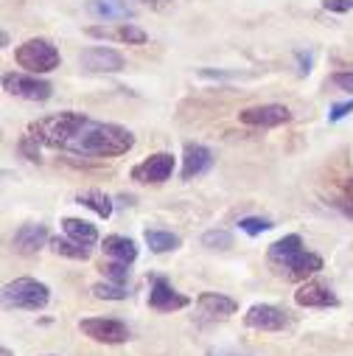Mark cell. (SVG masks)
<instances>
[{
  "label": "cell",
  "mask_w": 353,
  "mask_h": 356,
  "mask_svg": "<svg viewBox=\"0 0 353 356\" xmlns=\"http://www.w3.org/2000/svg\"><path fill=\"white\" fill-rule=\"evenodd\" d=\"M132 146H135V135L126 127L87 121L65 149L81 157H118V154H126Z\"/></svg>",
  "instance_id": "cell-1"
},
{
  "label": "cell",
  "mask_w": 353,
  "mask_h": 356,
  "mask_svg": "<svg viewBox=\"0 0 353 356\" xmlns=\"http://www.w3.org/2000/svg\"><path fill=\"white\" fill-rule=\"evenodd\" d=\"M84 124H87V115L67 110V113H54V115L37 118V121L28 127V132H31L42 146H48V149H65V146L73 140V135H76Z\"/></svg>",
  "instance_id": "cell-2"
},
{
  "label": "cell",
  "mask_w": 353,
  "mask_h": 356,
  "mask_svg": "<svg viewBox=\"0 0 353 356\" xmlns=\"http://www.w3.org/2000/svg\"><path fill=\"white\" fill-rule=\"evenodd\" d=\"M3 300H6V306H15V309L40 312L51 300V289L34 278H17L3 286Z\"/></svg>",
  "instance_id": "cell-3"
},
{
  "label": "cell",
  "mask_w": 353,
  "mask_h": 356,
  "mask_svg": "<svg viewBox=\"0 0 353 356\" xmlns=\"http://www.w3.org/2000/svg\"><path fill=\"white\" fill-rule=\"evenodd\" d=\"M15 59H17V65L20 67H26L28 73H51V70H56L59 67V62H62V56H59V51L54 48V42H48V40H28V42H23L17 51H15Z\"/></svg>",
  "instance_id": "cell-4"
},
{
  "label": "cell",
  "mask_w": 353,
  "mask_h": 356,
  "mask_svg": "<svg viewBox=\"0 0 353 356\" xmlns=\"http://www.w3.org/2000/svg\"><path fill=\"white\" fill-rule=\"evenodd\" d=\"M3 87H6V93L17 96V99H26V102H48L54 96L51 81L40 79L34 73H6Z\"/></svg>",
  "instance_id": "cell-5"
},
{
  "label": "cell",
  "mask_w": 353,
  "mask_h": 356,
  "mask_svg": "<svg viewBox=\"0 0 353 356\" xmlns=\"http://www.w3.org/2000/svg\"><path fill=\"white\" fill-rule=\"evenodd\" d=\"M79 331L84 337H90L93 342H104V345H121L129 339L126 323L113 320V317H84L79 323Z\"/></svg>",
  "instance_id": "cell-6"
},
{
  "label": "cell",
  "mask_w": 353,
  "mask_h": 356,
  "mask_svg": "<svg viewBox=\"0 0 353 356\" xmlns=\"http://www.w3.org/2000/svg\"><path fill=\"white\" fill-rule=\"evenodd\" d=\"M171 174H174V157L168 152H157L132 168V180H138L143 186H160Z\"/></svg>",
  "instance_id": "cell-7"
},
{
  "label": "cell",
  "mask_w": 353,
  "mask_h": 356,
  "mask_svg": "<svg viewBox=\"0 0 353 356\" xmlns=\"http://www.w3.org/2000/svg\"><path fill=\"white\" fill-rule=\"evenodd\" d=\"M238 121L247 124V127L272 129V127L289 124V121H292V113H289V107H284V104H261V107H249V110L238 113Z\"/></svg>",
  "instance_id": "cell-8"
},
{
  "label": "cell",
  "mask_w": 353,
  "mask_h": 356,
  "mask_svg": "<svg viewBox=\"0 0 353 356\" xmlns=\"http://www.w3.org/2000/svg\"><path fill=\"white\" fill-rule=\"evenodd\" d=\"M79 65L87 73H118L124 70V56L113 48H87L79 54Z\"/></svg>",
  "instance_id": "cell-9"
},
{
  "label": "cell",
  "mask_w": 353,
  "mask_h": 356,
  "mask_svg": "<svg viewBox=\"0 0 353 356\" xmlns=\"http://www.w3.org/2000/svg\"><path fill=\"white\" fill-rule=\"evenodd\" d=\"M247 328H258V331H281L289 325V317L284 309L270 306V303H258L244 314Z\"/></svg>",
  "instance_id": "cell-10"
},
{
  "label": "cell",
  "mask_w": 353,
  "mask_h": 356,
  "mask_svg": "<svg viewBox=\"0 0 353 356\" xmlns=\"http://www.w3.org/2000/svg\"><path fill=\"white\" fill-rule=\"evenodd\" d=\"M149 306L154 312H180V309L191 306V298L180 295L165 278H154L151 292H149Z\"/></svg>",
  "instance_id": "cell-11"
},
{
  "label": "cell",
  "mask_w": 353,
  "mask_h": 356,
  "mask_svg": "<svg viewBox=\"0 0 353 356\" xmlns=\"http://www.w3.org/2000/svg\"><path fill=\"white\" fill-rule=\"evenodd\" d=\"M87 37H99V40H115V42H126V45H143L149 40V34L132 23H118V26H87L84 29Z\"/></svg>",
  "instance_id": "cell-12"
},
{
  "label": "cell",
  "mask_w": 353,
  "mask_h": 356,
  "mask_svg": "<svg viewBox=\"0 0 353 356\" xmlns=\"http://www.w3.org/2000/svg\"><path fill=\"white\" fill-rule=\"evenodd\" d=\"M281 270H286V278H289V281H306V278H311V275H317V273L322 270V258L314 255V252L300 250V252L289 255V258L281 264Z\"/></svg>",
  "instance_id": "cell-13"
},
{
  "label": "cell",
  "mask_w": 353,
  "mask_h": 356,
  "mask_svg": "<svg viewBox=\"0 0 353 356\" xmlns=\"http://www.w3.org/2000/svg\"><path fill=\"white\" fill-rule=\"evenodd\" d=\"M45 244H51L45 225H23V227L15 233V238H12V247H15V252H20V255H37Z\"/></svg>",
  "instance_id": "cell-14"
},
{
  "label": "cell",
  "mask_w": 353,
  "mask_h": 356,
  "mask_svg": "<svg viewBox=\"0 0 353 356\" xmlns=\"http://www.w3.org/2000/svg\"><path fill=\"white\" fill-rule=\"evenodd\" d=\"M295 303L303 309H328V306H339V298L328 286H322L317 281H306L295 292Z\"/></svg>",
  "instance_id": "cell-15"
},
{
  "label": "cell",
  "mask_w": 353,
  "mask_h": 356,
  "mask_svg": "<svg viewBox=\"0 0 353 356\" xmlns=\"http://www.w3.org/2000/svg\"><path fill=\"white\" fill-rule=\"evenodd\" d=\"M213 165V154L208 146L202 143H186V154H183V180H194V177L205 174Z\"/></svg>",
  "instance_id": "cell-16"
},
{
  "label": "cell",
  "mask_w": 353,
  "mask_h": 356,
  "mask_svg": "<svg viewBox=\"0 0 353 356\" xmlns=\"http://www.w3.org/2000/svg\"><path fill=\"white\" fill-rule=\"evenodd\" d=\"M87 12L99 20H132L135 6L126 0H87Z\"/></svg>",
  "instance_id": "cell-17"
},
{
  "label": "cell",
  "mask_w": 353,
  "mask_h": 356,
  "mask_svg": "<svg viewBox=\"0 0 353 356\" xmlns=\"http://www.w3.org/2000/svg\"><path fill=\"white\" fill-rule=\"evenodd\" d=\"M197 306L202 314H211V317H230L238 312V303L227 295H219V292H202L197 298Z\"/></svg>",
  "instance_id": "cell-18"
},
{
  "label": "cell",
  "mask_w": 353,
  "mask_h": 356,
  "mask_svg": "<svg viewBox=\"0 0 353 356\" xmlns=\"http://www.w3.org/2000/svg\"><path fill=\"white\" fill-rule=\"evenodd\" d=\"M101 247H104V252H107L110 258L124 261V264H132V261L138 258V244H135L132 238H126V236H107Z\"/></svg>",
  "instance_id": "cell-19"
},
{
  "label": "cell",
  "mask_w": 353,
  "mask_h": 356,
  "mask_svg": "<svg viewBox=\"0 0 353 356\" xmlns=\"http://www.w3.org/2000/svg\"><path fill=\"white\" fill-rule=\"evenodd\" d=\"M62 230H65V236H70L73 241H79L84 247H93L99 241V230L84 219H62Z\"/></svg>",
  "instance_id": "cell-20"
},
{
  "label": "cell",
  "mask_w": 353,
  "mask_h": 356,
  "mask_svg": "<svg viewBox=\"0 0 353 356\" xmlns=\"http://www.w3.org/2000/svg\"><path fill=\"white\" fill-rule=\"evenodd\" d=\"M143 238H146L149 250H151V252H157V255L171 252V250H176V247L183 244V241H180V236H174V233H168V230H157V227H146Z\"/></svg>",
  "instance_id": "cell-21"
},
{
  "label": "cell",
  "mask_w": 353,
  "mask_h": 356,
  "mask_svg": "<svg viewBox=\"0 0 353 356\" xmlns=\"http://www.w3.org/2000/svg\"><path fill=\"white\" fill-rule=\"evenodd\" d=\"M76 202L79 205H84V208H90V211H96L101 219H110L113 216V202H110V197L104 194V191H81L79 197H76Z\"/></svg>",
  "instance_id": "cell-22"
},
{
  "label": "cell",
  "mask_w": 353,
  "mask_h": 356,
  "mask_svg": "<svg viewBox=\"0 0 353 356\" xmlns=\"http://www.w3.org/2000/svg\"><path fill=\"white\" fill-rule=\"evenodd\" d=\"M51 250H54L56 255H62V258H73V261H87V258H90V247H84V244L73 241L70 236H67V238L54 236V238H51Z\"/></svg>",
  "instance_id": "cell-23"
},
{
  "label": "cell",
  "mask_w": 353,
  "mask_h": 356,
  "mask_svg": "<svg viewBox=\"0 0 353 356\" xmlns=\"http://www.w3.org/2000/svg\"><path fill=\"white\" fill-rule=\"evenodd\" d=\"M303 250V238L300 236H284V238H278L272 247H270V261L275 264V266H281L289 255H295V252H300Z\"/></svg>",
  "instance_id": "cell-24"
},
{
  "label": "cell",
  "mask_w": 353,
  "mask_h": 356,
  "mask_svg": "<svg viewBox=\"0 0 353 356\" xmlns=\"http://www.w3.org/2000/svg\"><path fill=\"white\" fill-rule=\"evenodd\" d=\"M93 295L99 300H126L129 298V289H126V284L101 281V284H93Z\"/></svg>",
  "instance_id": "cell-25"
},
{
  "label": "cell",
  "mask_w": 353,
  "mask_h": 356,
  "mask_svg": "<svg viewBox=\"0 0 353 356\" xmlns=\"http://www.w3.org/2000/svg\"><path fill=\"white\" fill-rule=\"evenodd\" d=\"M270 227H275L270 219H261V216H247L238 222V230H244L247 236H261V233H267Z\"/></svg>",
  "instance_id": "cell-26"
},
{
  "label": "cell",
  "mask_w": 353,
  "mask_h": 356,
  "mask_svg": "<svg viewBox=\"0 0 353 356\" xmlns=\"http://www.w3.org/2000/svg\"><path fill=\"white\" fill-rule=\"evenodd\" d=\"M202 244H205L208 250H227V247L233 244V236H230L227 230H208V233L202 236Z\"/></svg>",
  "instance_id": "cell-27"
},
{
  "label": "cell",
  "mask_w": 353,
  "mask_h": 356,
  "mask_svg": "<svg viewBox=\"0 0 353 356\" xmlns=\"http://www.w3.org/2000/svg\"><path fill=\"white\" fill-rule=\"evenodd\" d=\"M129 264H124V261H115V264H104L101 270H104V275L110 278V281H115V284H126L129 281V270H126Z\"/></svg>",
  "instance_id": "cell-28"
},
{
  "label": "cell",
  "mask_w": 353,
  "mask_h": 356,
  "mask_svg": "<svg viewBox=\"0 0 353 356\" xmlns=\"http://www.w3.org/2000/svg\"><path fill=\"white\" fill-rule=\"evenodd\" d=\"M20 152L28 157V160H40V140L28 132V135H23V140H20Z\"/></svg>",
  "instance_id": "cell-29"
},
{
  "label": "cell",
  "mask_w": 353,
  "mask_h": 356,
  "mask_svg": "<svg viewBox=\"0 0 353 356\" xmlns=\"http://www.w3.org/2000/svg\"><path fill=\"white\" fill-rule=\"evenodd\" d=\"M353 113V99L350 102H339V104H334L331 107V113H328V121L331 124H336V121H342L345 115H350Z\"/></svg>",
  "instance_id": "cell-30"
},
{
  "label": "cell",
  "mask_w": 353,
  "mask_h": 356,
  "mask_svg": "<svg viewBox=\"0 0 353 356\" xmlns=\"http://www.w3.org/2000/svg\"><path fill=\"white\" fill-rule=\"evenodd\" d=\"M331 81H334L336 87H342V90L353 93V70H342V73H334V76H331Z\"/></svg>",
  "instance_id": "cell-31"
},
{
  "label": "cell",
  "mask_w": 353,
  "mask_h": 356,
  "mask_svg": "<svg viewBox=\"0 0 353 356\" xmlns=\"http://www.w3.org/2000/svg\"><path fill=\"white\" fill-rule=\"evenodd\" d=\"M322 9L342 15V12H350L353 9V0H322Z\"/></svg>",
  "instance_id": "cell-32"
},
{
  "label": "cell",
  "mask_w": 353,
  "mask_h": 356,
  "mask_svg": "<svg viewBox=\"0 0 353 356\" xmlns=\"http://www.w3.org/2000/svg\"><path fill=\"white\" fill-rule=\"evenodd\" d=\"M297 62H300V76H306V73H311V54H297Z\"/></svg>",
  "instance_id": "cell-33"
},
{
  "label": "cell",
  "mask_w": 353,
  "mask_h": 356,
  "mask_svg": "<svg viewBox=\"0 0 353 356\" xmlns=\"http://www.w3.org/2000/svg\"><path fill=\"white\" fill-rule=\"evenodd\" d=\"M342 188H345V197H347V200H350V205H353V177H350V180H345V186H342Z\"/></svg>",
  "instance_id": "cell-34"
},
{
  "label": "cell",
  "mask_w": 353,
  "mask_h": 356,
  "mask_svg": "<svg viewBox=\"0 0 353 356\" xmlns=\"http://www.w3.org/2000/svg\"><path fill=\"white\" fill-rule=\"evenodd\" d=\"M208 356H238V353H230V350H211Z\"/></svg>",
  "instance_id": "cell-35"
},
{
  "label": "cell",
  "mask_w": 353,
  "mask_h": 356,
  "mask_svg": "<svg viewBox=\"0 0 353 356\" xmlns=\"http://www.w3.org/2000/svg\"><path fill=\"white\" fill-rule=\"evenodd\" d=\"M0 356H12V350H9V348H3V350H0Z\"/></svg>",
  "instance_id": "cell-36"
}]
</instances>
